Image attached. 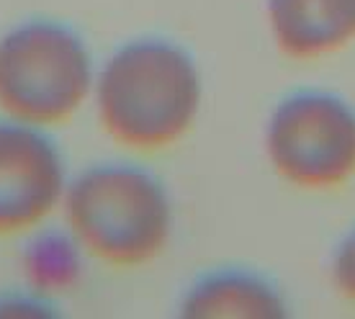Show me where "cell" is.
<instances>
[{"mask_svg":"<svg viewBox=\"0 0 355 319\" xmlns=\"http://www.w3.org/2000/svg\"><path fill=\"white\" fill-rule=\"evenodd\" d=\"M201 101L193 57L165 39L119 46L93 85L101 129L134 152H160L180 142L196 124Z\"/></svg>","mask_w":355,"mask_h":319,"instance_id":"obj_1","label":"cell"},{"mask_svg":"<svg viewBox=\"0 0 355 319\" xmlns=\"http://www.w3.org/2000/svg\"><path fill=\"white\" fill-rule=\"evenodd\" d=\"M62 214L83 252L114 268H139L165 252L173 206L157 178L137 165L106 162L67 183Z\"/></svg>","mask_w":355,"mask_h":319,"instance_id":"obj_2","label":"cell"},{"mask_svg":"<svg viewBox=\"0 0 355 319\" xmlns=\"http://www.w3.org/2000/svg\"><path fill=\"white\" fill-rule=\"evenodd\" d=\"M96 70L72 28L28 21L0 36V111L28 126H57L93 98Z\"/></svg>","mask_w":355,"mask_h":319,"instance_id":"obj_3","label":"cell"},{"mask_svg":"<svg viewBox=\"0 0 355 319\" xmlns=\"http://www.w3.org/2000/svg\"><path fill=\"white\" fill-rule=\"evenodd\" d=\"M266 155L286 183L332 191L355 175V106L329 90L284 98L266 124Z\"/></svg>","mask_w":355,"mask_h":319,"instance_id":"obj_4","label":"cell"},{"mask_svg":"<svg viewBox=\"0 0 355 319\" xmlns=\"http://www.w3.org/2000/svg\"><path fill=\"white\" fill-rule=\"evenodd\" d=\"M67 183L62 152L44 129L0 121V237L42 227L62 209Z\"/></svg>","mask_w":355,"mask_h":319,"instance_id":"obj_5","label":"cell"},{"mask_svg":"<svg viewBox=\"0 0 355 319\" xmlns=\"http://www.w3.org/2000/svg\"><path fill=\"white\" fill-rule=\"evenodd\" d=\"M275 46L293 60H320L355 39V0H268Z\"/></svg>","mask_w":355,"mask_h":319,"instance_id":"obj_6","label":"cell"},{"mask_svg":"<svg viewBox=\"0 0 355 319\" xmlns=\"http://www.w3.org/2000/svg\"><path fill=\"white\" fill-rule=\"evenodd\" d=\"M180 314L193 319H273L284 317L286 304L266 278L248 270H219L188 288Z\"/></svg>","mask_w":355,"mask_h":319,"instance_id":"obj_7","label":"cell"},{"mask_svg":"<svg viewBox=\"0 0 355 319\" xmlns=\"http://www.w3.org/2000/svg\"><path fill=\"white\" fill-rule=\"evenodd\" d=\"M83 248L67 234H39L21 257L24 273L36 291L57 293L78 284L83 270Z\"/></svg>","mask_w":355,"mask_h":319,"instance_id":"obj_8","label":"cell"},{"mask_svg":"<svg viewBox=\"0 0 355 319\" xmlns=\"http://www.w3.org/2000/svg\"><path fill=\"white\" fill-rule=\"evenodd\" d=\"M329 278L340 296L355 302V227L338 242L329 260Z\"/></svg>","mask_w":355,"mask_h":319,"instance_id":"obj_9","label":"cell"}]
</instances>
